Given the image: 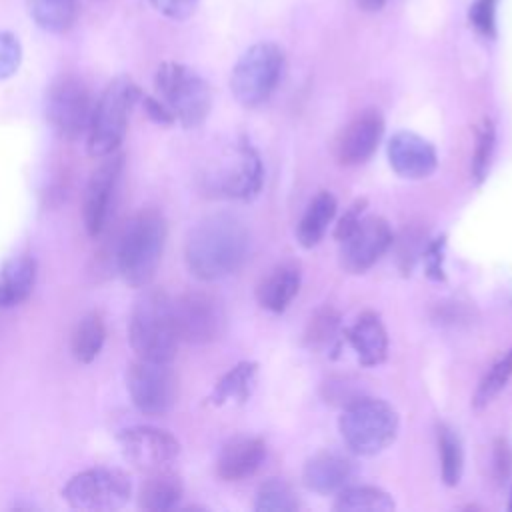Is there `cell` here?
<instances>
[{
  "instance_id": "1",
  "label": "cell",
  "mask_w": 512,
  "mask_h": 512,
  "mask_svg": "<svg viewBox=\"0 0 512 512\" xmlns=\"http://www.w3.org/2000/svg\"><path fill=\"white\" fill-rule=\"evenodd\" d=\"M252 236L234 214H210L188 234L184 260L188 270L204 282H216L236 274L250 258Z\"/></svg>"
},
{
  "instance_id": "2",
  "label": "cell",
  "mask_w": 512,
  "mask_h": 512,
  "mask_svg": "<svg viewBox=\"0 0 512 512\" xmlns=\"http://www.w3.org/2000/svg\"><path fill=\"white\" fill-rule=\"evenodd\" d=\"M166 232V220L154 208L140 210L126 222L116 244V268L128 286L142 288L154 278L162 260Z\"/></svg>"
},
{
  "instance_id": "3",
  "label": "cell",
  "mask_w": 512,
  "mask_h": 512,
  "mask_svg": "<svg viewBox=\"0 0 512 512\" xmlns=\"http://www.w3.org/2000/svg\"><path fill=\"white\" fill-rule=\"evenodd\" d=\"M128 340L136 358L172 362L178 350L172 298L160 288L144 290L132 306Z\"/></svg>"
},
{
  "instance_id": "4",
  "label": "cell",
  "mask_w": 512,
  "mask_h": 512,
  "mask_svg": "<svg viewBox=\"0 0 512 512\" xmlns=\"http://www.w3.org/2000/svg\"><path fill=\"white\" fill-rule=\"evenodd\" d=\"M398 426L400 418L394 406L372 396H358L348 402L338 420L344 444L360 456H374L386 450L394 442Z\"/></svg>"
},
{
  "instance_id": "5",
  "label": "cell",
  "mask_w": 512,
  "mask_h": 512,
  "mask_svg": "<svg viewBox=\"0 0 512 512\" xmlns=\"http://www.w3.org/2000/svg\"><path fill=\"white\" fill-rule=\"evenodd\" d=\"M140 98L142 94L130 78L122 76L106 86L94 102L86 132V146L94 158H104L118 150L128 130L130 112Z\"/></svg>"
},
{
  "instance_id": "6",
  "label": "cell",
  "mask_w": 512,
  "mask_h": 512,
  "mask_svg": "<svg viewBox=\"0 0 512 512\" xmlns=\"http://www.w3.org/2000/svg\"><path fill=\"white\" fill-rule=\"evenodd\" d=\"M154 86L158 100L184 128H196L208 118L212 90L196 70L178 62H164L156 70Z\"/></svg>"
},
{
  "instance_id": "7",
  "label": "cell",
  "mask_w": 512,
  "mask_h": 512,
  "mask_svg": "<svg viewBox=\"0 0 512 512\" xmlns=\"http://www.w3.org/2000/svg\"><path fill=\"white\" fill-rule=\"evenodd\" d=\"M282 70V48L274 42H258L250 46L234 64L230 74V90L242 106H260L276 90Z\"/></svg>"
},
{
  "instance_id": "8",
  "label": "cell",
  "mask_w": 512,
  "mask_h": 512,
  "mask_svg": "<svg viewBox=\"0 0 512 512\" xmlns=\"http://www.w3.org/2000/svg\"><path fill=\"white\" fill-rule=\"evenodd\" d=\"M62 496L78 510H118L130 500L132 482L126 472L100 466L74 474Z\"/></svg>"
},
{
  "instance_id": "9",
  "label": "cell",
  "mask_w": 512,
  "mask_h": 512,
  "mask_svg": "<svg viewBox=\"0 0 512 512\" xmlns=\"http://www.w3.org/2000/svg\"><path fill=\"white\" fill-rule=\"evenodd\" d=\"M94 98L90 88L72 74L56 78L46 92V120L64 138H78L88 132Z\"/></svg>"
},
{
  "instance_id": "10",
  "label": "cell",
  "mask_w": 512,
  "mask_h": 512,
  "mask_svg": "<svg viewBox=\"0 0 512 512\" xmlns=\"http://www.w3.org/2000/svg\"><path fill=\"white\" fill-rule=\"evenodd\" d=\"M178 338L188 344H210L226 330L222 300L206 290H188L172 300Z\"/></svg>"
},
{
  "instance_id": "11",
  "label": "cell",
  "mask_w": 512,
  "mask_h": 512,
  "mask_svg": "<svg viewBox=\"0 0 512 512\" xmlns=\"http://www.w3.org/2000/svg\"><path fill=\"white\" fill-rule=\"evenodd\" d=\"M132 404L150 416L166 414L178 396V378L170 362L136 358L126 374Z\"/></svg>"
},
{
  "instance_id": "12",
  "label": "cell",
  "mask_w": 512,
  "mask_h": 512,
  "mask_svg": "<svg viewBox=\"0 0 512 512\" xmlns=\"http://www.w3.org/2000/svg\"><path fill=\"white\" fill-rule=\"evenodd\" d=\"M340 242V264L350 274H362L372 268L392 246L394 236L388 220L382 216H362L358 224Z\"/></svg>"
},
{
  "instance_id": "13",
  "label": "cell",
  "mask_w": 512,
  "mask_h": 512,
  "mask_svg": "<svg viewBox=\"0 0 512 512\" xmlns=\"http://www.w3.org/2000/svg\"><path fill=\"white\" fill-rule=\"evenodd\" d=\"M118 442L126 460L146 472L168 468L180 454V442L170 432L154 426L124 428Z\"/></svg>"
},
{
  "instance_id": "14",
  "label": "cell",
  "mask_w": 512,
  "mask_h": 512,
  "mask_svg": "<svg viewBox=\"0 0 512 512\" xmlns=\"http://www.w3.org/2000/svg\"><path fill=\"white\" fill-rule=\"evenodd\" d=\"M122 166H124L122 154L104 156V160L92 172L86 184L84 202H82V220L90 236H98L108 222V216L112 210V198L120 180Z\"/></svg>"
},
{
  "instance_id": "15",
  "label": "cell",
  "mask_w": 512,
  "mask_h": 512,
  "mask_svg": "<svg viewBox=\"0 0 512 512\" xmlns=\"http://www.w3.org/2000/svg\"><path fill=\"white\" fill-rule=\"evenodd\" d=\"M384 136V118L370 108L356 114L338 134L334 142V156L342 166H358L366 162L378 148Z\"/></svg>"
},
{
  "instance_id": "16",
  "label": "cell",
  "mask_w": 512,
  "mask_h": 512,
  "mask_svg": "<svg viewBox=\"0 0 512 512\" xmlns=\"http://www.w3.org/2000/svg\"><path fill=\"white\" fill-rule=\"evenodd\" d=\"M386 152L392 170L406 180L428 178L438 166L436 148L424 136L410 130L392 134Z\"/></svg>"
},
{
  "instance_id": "17",
  "label": "cell",
  "mask_w": 512,
  "mask_h": 512,
  "mask_svg": "<svg viewBox=\"0 0 512 512\" xmlns=\"http://www.w3.org/2000/svg\"><path fill=\"white\" fill-rule=\"evenodd\" d=\"M264 182V164L258 150L244 138L236 148V158L230 168L216 178L214 190L220 196L234 200H252L260 194Z\"/></svg>"
},
{
  "instance_id": "18",
  "label": "cell",
  "mask_w": 512,
  "mask_h": 512,
  "mask_svg": "<svg viewBox=\"0 0 512 512\" xmlns=\"http://www.w3.org/2000/svg\"><path fill=\"white\" fill-rule=\"evenodd\" d=\"M266 458V444L262 438L242 436L234 438L218 454L216 474L226 482H240L256 474Z\"/></svg>"
},
{
  "instance_id": "19",
  "label": "cell",
  "mask_w": 512,
  "mask_h": 512,
  "mask_svg": "<svg viewBox=\"0 0 512 512\" xmlns=\"http://www.w3.org/2000/svg\"><path fill=\"white\" fill-rule=\"evenodd\" d=\"M302 284V270L298 262L286 260L268 270L256 286L258 304L274 314L284 312L296 298Z\"/></svg>"
},
{
  "instance_id": "20",
  "label": "cell",
  "mask_w": 512,
  "mask_h": 512,
  "mask_svg": "<svg viewBox=\"0 0 512 512\" xmlns=\"http://www.w3.org/2000/svg\"><path fill=\"white\" fill-rule=\"evenodd\" d=\"M360 364L378 366L388 356V332L376 312H362L344 332Z\"/></svg>"
},
{
  "instance_id": "21",
  "label": "cell",
  "mask_w": 512,
  "mask_h": 512,
  "mask_svg": "<svg viewBox=\"0 0 512 512\" xmlns=\"http://www.w3.org/2000/svg\"><path fill=\"white\" fill-rule=\"evenodd\" d=\"M352 462L338 452H318L306 460L302 480L308 490L318 494H334L348 486L352 478Z\"/></svg>"
},
{
  "instance_id": "22",
  "label": "cell",
  "mask_w": 512,
  "mask_h": 512,
  "mask_svg": "<svg viewBox=\"0 0 512 512\" xmlns=\"http://www.w3.org/2000/svg\"><path fill=\"white\" fill-rule=\"evenodd\" d=\"M36 262L30 256H16L0 268V308L22 304L34 288Z\"/></svg>"
},
{
  "instance_id": "23",
  "label": "cell",
  "mask_w": 512,
  "mask_h": 512,
  "mask_svg": "<svg viewBox=\"0 0 512 512\" xmlns=\"http://www.w3.org/2000/svg\"><path fill=\"white\" fill-rule=\"evenodd\" d=\"M182 482L180 476L168 468H160L150 472L138 492V504L150 512H166L178 506L182 498Z\"/></svg>"
},
{
  "instance_id": "24",
  "label": "cell",
  "mask_w": 512,
  "mask_h": 512,
  "mask_svg": "<svg viewBox=\"0 0 512 512\" xmlns=\"http://www.w3.org/2000/svg\"><path fill=\"white\" fill-rule=\"evenodd\" d=\"M336 208H338L336 198L328 190L318 192L310 200L296 228V238L300 246L314 248L316 244H320V240L324 238V234L328 232V226L336 216Z\"/></svg>"
},
{
  "instance_id": "25",
  "label": "cell",
  "mask_w": 512,
  "mask_h": 512,
  "mask_svg": "<svg viewBox=\"0 0 512 512\" xmlns=\"http://www.w3.org/2000/svg\"><path fill=\"white\" fill-rule=\"evenodd\" d=\"M256 374H258V364L256 362H238L234 368H230L214 386V392L210 396V402L216 406L236 402L244 404L256 384Z\"/></svg>"
},
{
  "instance_id": "26",
  "label": "cell",
  "mask_w": 512,
  "mask_h": 512,
  "mask_svg": "<svg viewBox=\"0 0 512 512\" xmlns=\"http://www.w3.org/2000/svg\"><path fill=\"white\" fill-rule=\"evenodd\" d=\"M106 340V326L98 312H88L72 330L70 350L80 364H90L102 350Z\"/></svg>"
},
{
  "instance_id": "27",
  "label": "cell",
  "mask_w": 512,
  "mask_h": 512,
  "mask_svg": "<svg viewBox=\"0 0 512 512\" xmlns=\"http://www.w3.org/2000/svg\"><path fill=\"white\" fill-rule=\"evenodd\" d=\"M28 14L46 32L60 34L78 18V0H26Z\"/></svg>"
},
{
  "instance_id": "28",
  "label": "cell",
  "mask_w": 512,
  "mask_h": 512,
  "mask_svg": "<svg viewBox=\"0 0 512 512\" xmlns=\"http://www.w3.org/2000/svg\"><path fill=\"white\" fill-rule=\"evenodd\" d=\"M336 494L334 510L338 512H388L396 506L392 496L376 486H344Z\"/></svg>"
},
{
  "instance_id": "29",
  "label": "cell",
  "mask_w": 512,
  "mask_h": 512,
  "mask_svg": "<svg viewBox=\"0 0 512 512\" xmlns=\"http://www.w3.org/2000/svg\"><path fill=\"white\" fill-rule=\"evenodd\" d=\"M436 446L440 458V474L444 484L456 486L464 470V448L458 432L448 424H438L436 428Z\"/></svg>"
},
{
  "instance_id": "30",
  "label": "cell",
  "mask_w": 512,
  "mask_h": 512,
  "mask_svg": "<svg viewBox=\"0 0 512 512\" xmlns=\"http://www.w3.org/2000/svg\"><path fill=\"white\" fill-rule=\"evenodd\" d=\"M300 508V500L292 486L280 478H268L260 484L254 500L258 512H294Z\"/></svg>"
},
{
  "instance_id": "31",
  "label": "cell",
  "mask_w": 512,
  "mask_h": 512,
  "mask_svg": "<svg viewBox=\"0 0 512 512\" xmlns=\"http://www.w3.org/2000/svg\"><path fill=\"white\" fill-rule=\"evenodd\" d=\"M496 152V126L490 118H482L476 126L474 152L470 162V174L476 184H482L490 172L492 158Z\"/></svg>"
},
{
  "instance_id": "32",
  "label": "cell",
  "mask_w": 512,
  "mask_h": 512,
  "mask_svg": "<svg viewBox=\"0 0 512 512\" xmlns=\"http://www.w3.org/2000/svg\"><path fill=\"white\" fill-rule=\"evenodd\" d=\"M510 378H512V348L504 356H500L492 364V368L484 374V378L480 380V384L472 396V406L476 410L488 406L502 392V388L510 382Z\"/></svg>"
},
{
  "instance_id": "33",
  "label": "cell",
  "mask_w": 512,
  "mask_h": 512,
  "mask_svg": "<svg viewBox=\"0 0 512 512\" xmlns=\"http://www.w3.org/2000/svg\"><path fill=\"white\" fill-rule=\"evenodd\" d=\"M340 328V314L332 306L318 308L306 326L304 342L310 350H324L336 338Z\"/></svg>"
},
{
  "instance_id": "34",
  "label": "cell",
  "mask_w": 512,
  "mask_h": 512,
  "mask_svg": "<svg viewBox=\"0 0 512 512\" xmlns=\"http://www.w3.org/2000/svg\"><path fill=\"white\" fill-rule=\"evenodd\" d=\"M496 2L498 0H474L468 10L472 28L486 38L496 34Z\"/></svg>"
},
{
  "instance_id": "35",
  "label": "cell",
  "mask_w": 512,
  "mask_h": 512,
  "mask_svg": "<svg viewBox=\"0 0 512 512\" xmlns=\"http://www.w3.org/2000/svg\"><path fill=\"white\" fill-rule=\"evenodd\" d=\"M22 62V48L16 36L0 32V80L10 78Z\"/></svg>"
},
{
  "instance_id": "36",
  "label": "cell",
  "mask_w": 512,
  "mask_h": 512,
  "mask_svg": "<svg viewBox=\"0 0 512 512\" xmlns=\"http://www.w3.org/2000/svg\"><path fill=\"white\" fill-rule=\"evenodd\" d=\"M444 250H446V238H434L432 242L426 244L424 252H422V262L426 268L428 278L444 282L446 280V272H444Z\"/></svg>"
},
{
  "instance_id": "37",
  "label": "cell",
  "mask_w": 512,
  "mask_h": 512,
  "mask_svg": "<svg viewBox=\"0 0 512 512\" xmlns=\"http://www.w3.org/2000/svg\"><path fill=\"white\" fill-rule=\"evenodd\" d=\"M492 472L498 482H506L512 476V448L504 438H498L492 448Z\"/></svg>"
},
{
  "instance_id": "38",
  "label": "cell",
  "mask_w": 512,
  "mask_h": 512,
  "mask_svg": "<svg viewBox=\"0 0 512 512\" xmlns=\"http://www.w3.org/2000/svg\"><path fill=\"white\" fill-rule=\"evenodd\" d=\"M198 2L200 0H150V4L170 20L190 18L196 12Z\"/></svg>"
},
{
  "instance_id": "39",
  "label": "cell",
  "mask_w": 512,
  "mask_h": 512,
  "mask_svg": "<svg viewBox=\"0 0 512 512\" xmlns=\"http://www.w3.org/2000/svg\"><path fill=\"white\" fill-rule=\"evenodd\" d=\"M364 208H366V200L364 198H360V200H356V202H352L348 206V210L344 212V216L338 220V224L334 228L336 240H342L358 224V220L364 216Z\"/></svg>"
},
{
  "instance_id": "40",
  "label": "cell",
  "mask_w": 512,
  "mask_h": 512,
  "mask_svg": "<svg viewBox=\"0 0 512 512\" xmlns=\"http://www.w3.org/2000/svg\"><path fill=\"white\" fill-rule=\"evenodd\" d=\"M142 102H144V110H146V114H148L150 120H154L156 124H164V126L174 124V116L170 114V110H168L158 98L144 96Z\"/></svg>"
},
{
  "instance_id": "41",
  "label": "cell",
  "mask_w": 512,
  "mask_h": 512,
  "mask_svg": "<svg viewBox=\"0 0 512 512\" xmlns=\"http://www.w3.org/2000/svg\"><path fill=\"white\" fill-rule=\"evenodd\" d=\"M356 2H358V6H360L362 10H366V12H376V10H380V8L384 6L386 0H356Z\"/></svg>"
},
{
  "instance_id": "42",
  "label": "cell",
  "mask_w": 512,
  "mask_h": 512,
  "mask_svg": "<svg viewBox=\"0 0 512 512\" xmlns=\"http://www.w3.org/2000/svg\"><path fill=\"white\" fill-rule=\"evenodd\" d=\"M508 510L512 512V486H510V502H508Z\"/></svg>"
}]
</instances>
